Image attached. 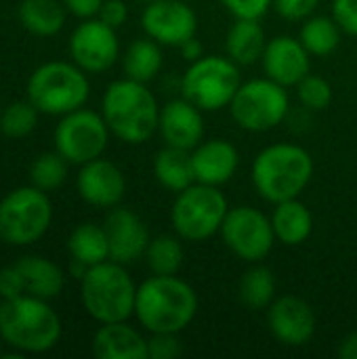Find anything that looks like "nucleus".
I'll list each match as a JSON object with an SVG mask.
<instances>
[{"label":"nucleus","mask_w":357,"mask_h":359,"mask_svg":"<svg viewBox=\"0 0 357 359\" xmlns=\"http://www.w3.org/2000/svg\"><path fill=\"white\" fill-rule=\"evenodd\" d=\"M198 313L196 290L177 276L154 273L137 286L135 318L151 334L183 332Z\"/></svg>","instance_id":"obj_1"},{"label":"nucleus","mask_w":357,"mask_h":359,"mask_svg":"<svg viewBox=\"0 0 357 359\" xmlns=\"http://www.w3.org/2000/svg\"><path fill=\"white\" fill-rule=\"evenodd\" d=\"M101 114L114 137L128 145H141L154 137L160 122V105L147 84L122 78L112 82L101 99Z\"/></svg>","instance_id":"obj_2"},{"label":"nucleus","mask_w":357,"mask_h":359,"mask_svg":"<svg viewBox=\"0 0 357 359\" xmlns=\"http://www.w3.org/2000/svg\"><path fill=\"white\" fill-rule=\"evenodd\" d=\"M61 332V320L44 299L23 294L0 303V339L23 355L50 351Z\"/></svg>","instance_id":"obj_3"},{"label":"nucleus","mask_w":357,"mask_h":359,"mask_svg":"<svg viewBox=\"0 0 357 359\" xmlns=\"http://www.w3.org/2000/svg\"><path fill=\"white\" fill-rule=\"evenodd\" d=\"M314 177L311 154L295 143H274L252 162V185L271 204L299 198Z\"/></svg>","instance_id":"obj_4"},{"label":"nucleus","mask_w":357,"mask_h":359,"mask_svg":"<svg viewBox=\"0 0 357 359\" xmlns=\"http://www.w3.org/2000/svg\"><path fill=\"white\" fill-rule=\"evenodd\" d=\"M80 299L95 322H126L135 316L137 286L124 265L109 259L86 269L80 280Z\"/></svg>","instance_id":"obj_5"},{"label":"nucleus","mask_w":357,"mask_h":359,"mask_svg":"<svg viewBox=\"0 0 357 359\" xmlns=\"http://www.w3.org/2000/svg\"><path fill=\"white\" fill-rule=\"evenodd\" d=\"M90 95L86 72L74 61H48L38 65L27 80V99L46 116H65L84 107Z\"/></svg>","instance_id":"obj_6"},{"label":"nucleus","mask_w":357,"mask_h":359,"mask_svg":"<svg viewBox=\"0 0 357 359\" xmlns=\"http://www.w3.org/2000/svg\"><path fill=\"white\" fill-rule=\"evenodd\" d=\"M227 210V198L219 187L196 181L177 194L170 208V221L181 240L204 242L221 231Z\"/></svg>","instance_id":"obj_7"},{"label":"nucleus","mask_w":357,"mask_h":359,"mask_svg":"<svg viewBox=\"0 0 357 359\" xmlns=\"http://www.w3.org/2000/svg\"><path fill=\"white\" fill-rule=\"evenodd\" d=\"M242 86L238 63L229 57L204 55L189 63L181 78V93L202 111H219L229 107L238 88Z\"/></svg>","instance_id":"obj_8"},{"label":"nucleus","mask_w":357,"mask_h":359,"mask_svg":"<svg viewBox=\"0 0 357 359\" xmlns=\"http://www.w3.org/2000/svg\"><path fill=\"white\" fill-rule=\"evenodd\" d=\"M53 204L46 191L17 187L0 200V240L11 246H29L50 227Z\"/></svg>","instance_id":"obj_9"},{"label":"nucleus","mask_w":357,"mask_h":359,"mask_svg":"<svg viewBox=\"0 0 357 359\" xmlns=\"http://www.w3.org/2000/svg\"><path fill=\"white\" fill-rule=\"evenodd\" d=\"M290 109L288 93L282 84L265 78L242 82L229 103L231 118L248 133H267L284 122Z\"/></svg>","instance_id":"obj_10"},{"label":"nucleus","mask_w":357,"mask_h":359,"mask_svg":"<svg viewBox=\"0 0 357 359\" xmlns=\"http://www.w3.org/2000/svg\"><path fill=\"white\" fill-rule=\"evenodd\" d=\"M109 135L112 130L103 114L80 107L61 116L53 141H55V149L69 164L82 166L103 156L109 143Z\"/></svg>","instance_id":"obj_11"},{"label":"nucleus","mask_w":357,"mask_h":359,"mask_svg":"<svg viewBox=\"0 0 357 359\" xmlns=\"http://www.w3.org/2000/svg\"><path fill=\"white\" fill-rule=\"evenodd\" d=\"M225 246L246 263H261L276 244L271 219L252 206L229 208L221 225Z\"/></svg>","instance_id":"obj_12"},{"label":"nucleus","mask_w":357,"mask_h":359,"mask_svg":"<svg viewBox=\"0 0 357 359\" xmlns=\"http://www.w3.org/2000/svg\"><path fill=\"white\" fill-rule=\"evenodd\" d=\"M69 55L72 61L86 74H101L120 57L118 34L99 17L82 19L69 36Z\"/></svg>","instance_id":"obj_13"},{"label":"nucleus","mask_w":357,"mask_h":359,"mask_svg":"<svg viewBox=\"0 0 357 359\" xmlns=\"http://www.w3.org/2000/svg\"><path fill=\"white\" fill-rule=\"evenodd\" d=\"M143 32L162 46L179 48L198 32V17L185 0L147 2L141 15Z\"/></svg>","instance_id":"obj_14"},{"label":"nucleus","mask_w":357,"mask_h":359,"mask_svg":"<svg viewBox=\"0 0 357 359\" xmlns=\"http://www.w3.org/2000/svg\"><path fill=\"white\" fill-rule=\"evenodd\" d=\"M271 334L286 347H303L316 334V313L301 297H280L267 307Z\"/></svg>","instance_id":"obj_15"},{"label":"nucleus","mask_w":357,"mask_h":359,"mask_svg":"<svg viewBox=\"0 0 357 359\" xmlns=\"http://www.w3.org/2000/svg\"><path fill=\"white\" fill-rule=\"evenodd\" d=\"M105 233L109 242V259L128 265L141 257L149 246V229L143 219L130 208H112L105 217Z\"/></svg>","instance_id":"obj_16"},{"label":"nucleus","mask_w":357,"mask_h":359,"mask_svg":"<svg viewBox=\"0 0 357 359\" xmlns=\"http://www.w3.org/2000/svg\"><path fill=\"white\" fill-rule=\"evenodd\" d=\"M76 187L86 204L95 208H114L124 198L126 179L114 162L97 158L80 166Z\"/></svg>","instance_id":"obj_17"},{"label":"nucleus","mask_w":357,"mask_h":359,"mask_svg":"<svg viewBox=\"0 0 357 359\" xmlns=\"http://www.w3.org/2000/svg\"><path fill=\"white\" fill-rule=\"evenodd\" d=\"M309 53L299 38L292 36H276L267 40L261 63L263 72L269 80L282 84L284 88L297 86L309 74Z\"/></svg>","instance_id":"obj_18"},{"label":"nucleus","mask_w":357,"mask_h":359,"mask_svg":"<svg viewBox=\"0 0 357 359\" xmlns=\"http://www.w3.org/2000/svg\"><path fill=\"white\" fill-rule=\"evenodd\" d=\"M158 133L162 141L179 149H196L204 139V116L198 105L183 99H173L160 107Z\"/></svg>","instance_id":"obj_19"},{"label":"nucleus","mask_w":357,"mask_h":359,"mask_svg":"<svg viewBox=\"0 0 357 359\" xmlns=\"http://www.w3.org/2000/svg\"><path fill=\"white\" fill-rule=\"evenodd\" d=\"M191 160L198 183L221 187L234 179L240 166V151L225 139H210L191 149Z\"/></svg>","instance_id":"obj_20"},{"label":"nucleus","mask_w":357,"mask_h":359,"mask_svg":"<svg viewBox=\"0 0 357 359\" xmlns=\"http://www.w3.org/2000/svg\"><path fill=\"white\" fill-rule=\"evenodd\" d=\"M97 359H147V339L126 322L101 324L93 337Z\"/></svg>","instance_id":"obj_21"},{"label":"nucleus","mask_w":357,"mask_h":359,"mask_svg":"<svg viewBox=\"0 0 357 359\" xmlns=\"http://www.w3.org/2000/svg\"><path fill=\"white\" fill-rule=\"evenodd\" d=\"M15 269L19 273L23 294L38 297L44 301H50L61 294L65 286V276L61 267L44 257H23L15 263Z\"/></svg>","instance_id":"obj_22"},{"label":"nucleus","mask_w":357,"mask_h":359,"mask_svg":"<svg viewBox=\"0 0 357 359\" xmlns=\"http://www.w3.org/2000/svg\"><path fill=\"white\" fill-rule=\"evenodd\" d=\"M271 225L278 242L286 246H299L314 231V215L299 198H292L276 204Z\"/></svg>","instance_id":"obj_23"},{"label":"nucleus","mask_w":357,"mask_h":359,"mask_svg":"<svg viewBox=\"0 0 357 359\" xmlns=\"http://www.w3.org/2000/svg\"><path fill=\"white\" fill-rule=\"evenodd\" d=\"M265 46L267 38L259 19H236L225 38L227 57L238 65H252L261 61Z\"/></svg>","instance_id":"obj_24"},{"label":"nucleus","mask_w":357,"mask_h":359,"mask_svg":"<svg viewBox=\"0 0 357 359\" xmlns=\"http://www.w3.org/2000/svg\"><path fill=\"white\" fill-rule=\"evenodd\" d=\"M154 175L158 183L168 189V191H183L189 185L196 183V172H194V160L189 149H179L166 145L164 149L158 151L154 160Z\"/></svg>","instance_id":"obj_25"},{"label":"nucleus","mask_w":357,"mask_h":359,"mask_svg":"<svg viewBox=\"0 0 357 359\" xmlns=\"http://www.w3.org/2000/svg\"><path fill=\"white\" fill-rule=\"evenodd\" d=\"M65 4L59 0H21L19 21L34 36H55L65 23Z\"/></svg>","instance_id":"obj_26"},{"label":"nucleus","mask_w":357,"mask_h":359,"mask_svg":"<svg viewBox=\"0 0 357 359\" xmlns=\"http://www.w3.org/2000/svg\"><path fill=\"white\" fill-rule=\"evenodd\" d=\"M162 44H158L156 40L147 38H139L135 42L128 44L124 57H122V67L126 78L137 80V82H151L160 69H162Z\"/></svg>","instance_id":"obj_27"},{"label":"nucleus","mask_w":357,"mask_h":359,"mask_svg":"<svg viewBox=\"0 0 357 359\" xmlns=\"http://www.w3.org/2000/svg\"><path fill=\"white\" fill-rule=\"evenodd\" d=\"M69 257L86 267L99 265L103 261H109V242L105 227L95 223H82L78 225L67 240Z\"/></svg>","instance_id":"obj_28"},{"label":"nucleus","mask_w":357,"mask_h":359,"mask_svg":"<svg viewBox=\"0 0 357 359\" xmlns=\"http://www.w3.org/2000/svg\"><path fill=\"white\" fill-rule=\"evenodd\" d=\"M299 40L314 57H328L341 44V25L335 17H307L301 25Z\"/></svg>","instance_id":"obj_29"},{"label":"nucleus","mask_w":357,"mask_h":359,"mask_svg":"<svg viewBox=\"0 0 357 359\" xmlns=\"http://www.w3.org/2000/svg\"><path fill=\"white\" fill-rule=\"evenodd\" d=\"M238 294H240V301L246 307H250V309H267L276 301L274 271L263 267V265L250 267L240 280Z\"/></svg>","instance_id":"obj_30"},{"label":"nucleus","mask_w":357,"mask_h":359,"mask_svg":"<svg viewBox=\"0 0 357 359\" xmlns=\"http://www.w3.org/2000/svg\"><path fill=\"white\" fill-rule=\"evenodd\" d=\"M145 261L151 273L158 276H177L185 261V250L179 236H158L149 240V246L145 250Z\"/></svg>","instance_id":"obj_31"},{"label":"nucleus","mask_w":357,"mask_h":359,"mask_svg":"<svg viewBox=\"0 0 357 359\" xmlns=\"http://www.w3.org/2000/svg\"><path fill=\"white\" fill-rule=\"evenodd\" d=\"M67 160L55 149L48 154H42L34 160L32 168H29V179L32 185L42 189V191H55L57 187H61L67 179Z\"/></svg>","instance_id":"obj_32"},{"label":"nucleus","mask_w":357,"mask_h":359,"mask_svg":"<svg viewBox=\"0 0 357 359\" xmlns=\"http://www.w3.org/2000/svg\"><path fill=\"white\" fill-rule=\"evenodd\" d=\"M38 107L27 99V101H15L6 107H2V120H0V130L4 137L11 139H23L32 135L38 126Z\"/></svg>","instance_id":"obj_33"},{"label":"nucleus","mask_w":357,"mask_h":359,"mask_svg":"<svg viewBox=\"0 0 357 359\" xmlns=\"http://www.w3.org/2000/svg\"><path fill=\"white\" fill-rule=\"evenodd\" d=\"M297 95L299 101L314 111H322L332 103V86L328 80L320 78V76H311L307 74L299 84H297Z\"/></svg>","instance_id":"obj_34"},{"label":"nucleus","mask_w":357,"mask_h":359,"mask_svg":"<svg viewBox=\"0 0 357 359\" xmlns=\"http://www.w3.org/2000/svg\"><path fill=\"white\" fill-rule=\"evenodd\" d=\"M183 353L179 334L156 332L147 339V359H177Z\"/></svg>","instance_id":"obj_35"},{"label":"nucleus","mask_w":357,"mask_h":359,"mask_svg":"<svg viewBox=\"0 0 357 359\" xmlns=\"http://www.w3.org/2000/svg\"><path fill=\"white\" fill-rule=\"evenodd\" d=\"M320 0H274V8L288 21H305L314 15Z\"/></svg>","instance_id":"obj_36"},{"label":"nucleus","mask_w":357,"mask_h":359,"mask_svg":"<svg viewBox=\"0 0 357 359\" xmlns=\"http://www.w3.org/2000/svg\"><path fill=\"white\" fill-rule=\"evenodd\" d=\"M221 2L236 19H261L269 11V6H274V0H221Z\"/></svg>","instance_id":"obj_37"},{"label":"nucleus","mask_w":357,"mask_h":359,"mask_svg":"<svg viewBox=\"0 0 357 359\" xmlns=\"http://www.w3.org/2000/svg\"><path fill=\"white\" fill-rule=\"evenodd\" d=\"M332 17L345 34L357 36V0H335Z\"/></svg>","instance_id":"obj_38"},{"label":"nucleus","mask_w":357,"mask_h":359,"mask_svg":"<svg viewBox=\"0 0 357 359\" xmlns=\"http://www.w3.org/2000/svg\"><path fill=\"white\" fill-rule=\"evenodd\" d=\"M103 23L112 25L114 29L122 27L128 19V6L124 0H105L99 8V15H97Z\"/></svg>","instance_id":"obj_39"},{"label":"nucleus","mask_w":357,"mask_h":359,"mask_svg":"<svg viewBox=\"0 0 357 359\" xmlns=\"http://www.w3.org/2000/svg\"><path fill=\"white\" fill-rule=\"evenodd\" d=\"M0 294H2V301L23 297V286H21V280H19L15 265L0 269Z\"/></svg>","instance_id":"obj_40"},{"label":"nucleus","mask_w":357,"mask_h":359,"mask_svg":"<svg viewBox=\"0 0 357 359\" xmlns=\"http://www.w3.org/2000/svg\"><path fill=\"white\" fill-rule=\"evenodd\" d=\"M65 4V8L80 19H90L99 15V8L105 0H61Z\"/></svg>","instance_id":"obj_41"},{"label":"nucleus","mask_w":357,"mask_h":359,"mask_svg":"<svg viewBox=\"0 0 357 359\" xmlns=\"http://www.w3.org/2000/svg\"><path fill=\"white\" fill-rule=\"evenodd\" d=\"M179 50H181V57H183L185 61H189V63H194V61H198V59L204 57V46H202V42H200L196 36L189 38V40H185V42L179 46Z\"/></svg>","instance_id":"obj_42"},{"label":"nucleus","mask_w":357,"mask_h":359,"mask_svg":"<svg viewBox=\"0 0 357 359\" xmlns=\"http://www.w3.org/2000/svg\"><path fill=\"white\" fill-rule=\"evenodd\" d=\"M339 355L343 359H357V332L347 334V337L341 341Z\"/></svg>","instance_id":"obj_43"},{"label":"nucleus","mask_w":357,"mask_h":359,"mask_svg":"<svg viewBox=\"0 0 357 359\" xmlns=\"http://www.w3.org/2000/svg\"><path fill=\"white\" fill-rule=\"evenodd\" d=\"M139 2H145L147 4V2H154V0H139Z\"/></svg>","instance_id":"obj_44"},{"label":"nucleus","mask_w":357,"mask_h":359,"mask_svg":"<svg viewBox=\"0 0 357 359\" xmlns=\"http://www.w3.org/2000/svg\"><path fill=\"white\" fill-rule=\"evenodd\" d=\"M0 120H2V105H0Z\"/></svg>","instance_id":"obj_45"},{"label":"nucleus","mask_w":357,"mask_h":359,"mask_svg":"<svg viewBox=\"0 0 357 359\" xmlns=\"http://www.w3.org/2000/svg\"><path fill=\"white\" fill-rule=\"evenodd\" d=\"M0 303H2V294H0Z\"/></svg>","instance_id":"obj_46"},{"label":"nucleus","mask_w":357,"mask_h":359,"mask_svg":"<svg viewBox=\"0 0 357 359\" xmlns=\"http://www.w3.org/2000/svg\"><path fill=\"white\" fill-rule=\"evenodd\" d=\"M0 358H2V353H0Z\"/></svg>","instance_id":"obj_47"}]
</instances>
